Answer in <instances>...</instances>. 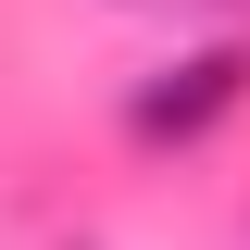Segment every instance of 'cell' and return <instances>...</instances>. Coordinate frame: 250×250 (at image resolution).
<instances>
[{
    "label": "cell",
    "mask_w": 250,
    "mask_h": 250,
    "mask_svg": "<svg viewBox=\"0 0 250 250\" xmlns=\"http://www.w3.org/2000/svg\"><path fill=\"white\" fill-rule=\"evenodd\" d=\"M238 100H250V38H200V50L150 62V75L125 88V138H138V150H200Z\"/></svg>",
    "instance_id": "cell-1"
}]
</instances>
